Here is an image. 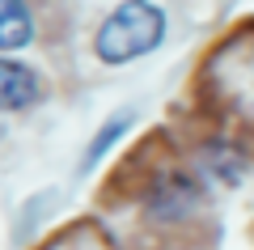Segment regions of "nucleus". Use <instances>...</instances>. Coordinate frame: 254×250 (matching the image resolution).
Returning a JSON list of instances; mask_svg holds the SVG:
<instances>
[{
    "mask_svg": "<svg viewBox=\"0 0 254 250\" xmlns=\"http://www.w3.org/2000/svg\"><path fill=\"white\" fill-rule=\"evenodd\" d=\"M165 34H170V17L157 0H123L93 30V55L106 68H127L153 55L165 43Z\"/></svg>",
    "mask_w": 254,
    "mask_h": 250,
    "instance_id": "f257e3e1",
    "label": "nucleus"
},
{
    "mask_svg": "<svg viewBox=\"0 0 254 250\" xmlns=\"http://www.w3.org/2000/svg\"><path fill=\"white\" fill-rule=\"evenodd\" d=\"M203 199H208V187H203V178L195 170H187V166H165L144 187V212L153 221L178 225V221H190V216L199 212Z\"/></svg>",
    "mask_w": 254,
    "mask_h": 250,
    "instance_id": "f03ea898",
    "label": "nucleus"
},
{
    "mask_svg": "<svg viewBox=\"0 0 254 250\" xmlns=\"http://www.w3.org/2000/svg\"><path fill=\"white\" fill-rule=\"evenodd\" d=\"M47 98L43 72L17 55H0V115H21L34 110Z\"/></svg>",
    "mask_w": 254,
    "mask_h": 250,
    "instance_id": "7ed1b4c3",
    "label": "nucleus"
},
{
    "mask_svg": "<svg viewBox=\"0 0 254 250\" xmlns=\"http://www.w3.org/2000/svg\"><path fill=\"white\" fill-rule=\"evenodd\" d=\"M203 174H208L212 182H220V187H237V182L250 174V161H246V149L237 140H229V136H216V140L203 144Z\"/></svg>",
    "mask_w": 254,
    "mask_h": 250,
    "instance_id": "20e7f679",
    "label": "nucleus"
},
{
    "mask_svg": "<svg viewBox=\"0 0 254 250\" xmlns=\"http://www.w3.org/2000/svg\"><path fill=\"white\" fill-rule=\"evenodd\" d=\"M38 38L30 0H0V55H17Z\"/></svg>",
    "mask_w": 254,
    "mask_h": 250,
    "instance_id": "39448f33",
    "label": "nucleus"
},
{
    "mask_svg": "<svg viewBox=\"0 0 254 250\" xmlns=\"http://www.w3.org/2000/svg\"><path fill=\"white\" fill-rule=\"evenodd\" d=\"M131 123H136V110H119V115H110L106 123L93 132V140L85 144V170H93V166H102L106 161V153L115 149L119 140H123L127 132H131Z\"/></svg>",
    "mask_w": 254,
    "mask_h": 250,
    "instance_id": "423d86ee",
    "label": "nucleus"
}]
</instances>
